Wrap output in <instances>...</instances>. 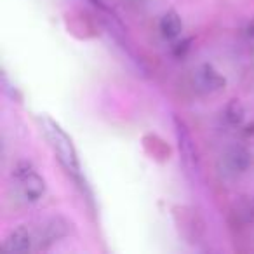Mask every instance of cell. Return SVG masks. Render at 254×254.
<instances>
[{"instance_id":"6da1fadb","label":"cell","mask_w":254,"mask_h":254,"mask_svg":"<svg viewBox=\"0 0 254 254\" xmlns=\"http://www.w3.org/2000/svg\"><path fill=\"white\" fill-rule=\"evenodd\" d=\"M40 126H42L44 134H46L49 145L53 146L54 153L58 155V160L64 167V171L71 174L75 180H78L80 178V162H78V153L75 150L71 138L63 131V127L60 124L46 115L40 117Z\"/></svg>"},{"instance_id":"7a4b0ae2","label":"cell","mask_w":254,"mask_h":254,"mask_svg":"<svg viewBox=\"0 0 254 254\" xmlns=\"http://www.w3.org/2000/svg\"><path fill=\"white\" fill-rule=\"evenodd\" d=\"M12 178L16 181L19 198L26 204H35L46 193V181L28 162H19L12 169Z\"/></svg>"},{"instance_id":"3957f363","label":"cell","mask_w":254,"mask_h":254,"mask_svg":"<svg viewBox=\"0 0 254 254\" xmlns=\"http://www.w3.org/2000/svg\"><path fill=\"white\" fill-rule=\"evenodd\" d=\"M71 232V223L63 216H53L44 226L35 233V251H46L58 244L60 240L66 239Z\"/></svg>"},{"instance_id":"277c9868","label":"cell","mask_w":254,"mask_h":254,"mask_svg":"<svg viewBox=\"0 0 254 254\" xmlns=\"http://www.w3.org/2000/svg\"><path fill=\"white\" fill-rule=\"evenodd\" d=\"M193 84L202 94H218V92L225 91L226 78L212 64L204 63L193 71Z\"/></svg>"},{"instance_id":"5b68a950","label":"cell","mask_w":254,"mask_h":254,"mask_svg":"<svg viewBox=\"0 0 254 254\" xmlns=\"http://www.w3.org/2000/svg\"><path fill=\"white\" fill-rule=\"evenodd\" d=\"M253 164H254L253 152L242 145L232 146L223 155V166H225L226 173L232 174V176H242V174L249 173Z\"/></svg>"},{"instance_id":"8992f818","label":"cell","mask_w":254,"mask_h":254,"mask_svg":"<svg viewBox=\"0 0 254 254\" xmlns=\"http://www.w3.org/2000/svg\"><path fill=\"white\" fill-rule=\"evenodd\" d=\"M2 247L7 251H35V233L25 226H18L7 233Z\"/></svg>"},{"instance_id":"52a82bcc","label":"cell","mask_w":254,"mask_h":254,"mask_svg":"<svg viewBox=\"0 0 254 254\" xmlns=\"http://www.w3.org/2000/svg\"><path fill=\"white\" fill-rule=\"evenodd\" d=\"M176 134H178V141H180V152L183 155L185 166L190 167V169H195L198 164L197 148H195V143L191 139L190 132L187 131V126L178 119H176Z\"/></svg>"},{"instance_id":"ba28073f","label":"cell","mask_w":254,"mask_h":254,"mask_svg":"<svg viewBox=\"0 0 254 254\" xmlns=\"http://www.w3.org/2000/svg\"><path fill=\"white\" fill-rule=\"evenodd\" d=\"M159 33L164 40L174 42L183 33V21L176 11H167L159 19Z\"/></svg>"},{"instance_id":"9c48e42d","label":"cell","mask_w":254,"mask_h":254,"mask_svg":"<svg viewBox=\"0 0 254 254\" xmlns=\"http://www.w3.org/2000/svg\"><path fill=\"white\" fill-rule=\"evenodd\" d=\"M233 218L240 225H254V195L240 197L233 205Z\"/></svg>"},{"instance_id":"30bf717a","label":"cell","mask_w":254,"mask_h":254,"mask_svg":"<svg viewBox=\"0 0 254 254\" xmlns=\"http://www.w3.org/2000/svg\"><path fill=\"white\" fill-rule=\"evenodd\" d=\"M223 119H225V122L228 126L239 127L244 122V119H246V110H244L242 103L239 99H232L225 106V110H223Z\"/></svg>"},{"instance_id":"8fae6325","label":"cell","mask_w":254,"mask_h":254,"mask_svg":"<svg viewBox=\"0 0 254 254\" xmlns=\"http://www.w3.org/2000/svg\"><path fill=\"white\" fill-rule=\"evenodd\" d=\"M242 32H244V35H246L247 40H253V42H254V18L249 19V21L244 25Z\"/></svg>"}]
</instances>
